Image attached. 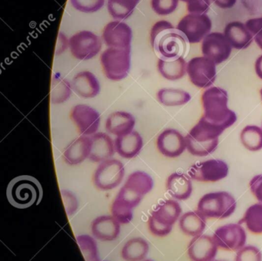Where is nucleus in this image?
<instances>
[{"label":"nucleus","instance_id":"nucleus-15","mask_svg":"<svg viewBox=\"0 0 262 261\" xmlns=\"http://www.w3.org/2000/svg\"><path fill=\"white\" fill-rule=\"evenodd\" d=\"M104 41L110 48L131 49L133 32L131 28L122 21L108 23L103 30Z\"/></svg>","mask_w":262,"mask_h":261},{"label":"nucleus","instance_id":"nucleus-20","mask_svg":"<svg viewBox=\"0 0 262 261\" xmlns=\"http://www.w3.org/2000/svg\"><path fill=\"white\" fill-rule=\"evenodd\" d=\"M91 151L90 159L94 162H102L114 155L115 143L107 134L103 132L94 134L91 137Z\"/></svg>","mask_w":262,"mask_h":261},{"label":"nucleus","instance_id":"nucleus-43","mask_svg":"<svg viewBox=\"0 0 262 261\" xmlns=\"http://www.w3.org/2000/svg\"><path fill=\"white\" fill-rule=\"evenodd\" d=\"M62 200H63L64 206H65L66 212L68 216H72L76 213L79 207L77 198L74 193L70 190H61Z\"/></svg>","mask_w":262,"mask_h":261},{"label":"nucleus","instance_id":"nucleus-37","mask_svg":"<svg viewBox=\"0 0 262 261\" xmlns=\"http://www.w3.org/2000/svg\"><path fill=\"white\" fill-rule=\"evenodd\" d=\"M133 208L124 204L117 198L113 201L111 208L113 216L122 224H127L131 222L133 218Z\"/></svg>","mask_w":262,"mask_h":261},{"label":"nucleus","instance_id":"nucleus-7","mask_svg":"<svg viewBox=\"0 0 262 261\" xmlns=\"http://www.w3.org/2000/svg\"><path fill=\"white\" fill-rule=\"evenodd\" d=\"M211 27L212 23L207 14H188L177 26L189 43L200 42L211 32Z\"/></svg>","mask_w":262,"mask_h":261},{"label":"nucleus","instance_id":"nucleus-34","mask_svg":"<svg viewBox=\"0 0 262 261\" xmlns=\"http://www.w3.org/2000/svg\"><path fill=\"white\" fill-rule=\"evenodd\" d=\"M139 0H108V9L115 19H126L133 14Z\"/></svg>","mask_w":262,"mask_h":261},{"label":"nucleus","instance_id":"nucleus-12","mask_svg":"<svg viewBox=\"0 0 262 261\" xmlns=\"http://www.w3.org/2000/svg\"><path fill=\"white\" fill-rule=\"evenodd\" d=\"M188 173L197 181L215 182L228 176V167L222 160L211 159L196 163L190 167Z\"/></svg>","mask_w":262,"mask_h":261},{"label":"nucleus","instance_id":"nucleus-50","mask_svg":"<svg viewBox=\"0 0 262 261\" xmlns=\"http://www.w3.org/2000/svg\"><path fill=\"white\" fill-rule=\"evenodd\" d=\"M140 261H153V260H151V259H142V260H140Z\"/></svg>","mask_w":262,"mask_h":261},{"label":"nucleus","instance_id":"nucleus-47","mask_svg":"<svg viewBox=\"0 0 262 261\" xmlns=\"http://www.w3.org/2000/svg\"><path fill=\"white\" fill-rule=\"evenodd\" d=\"M216 6L222 9L232 8L237 3V0H211Z\"/></svg>","mask_w":262,"mask_h":261},{"label":"nucleus","instance_id":"nucleus-36","mask_svg":"<svg viewBox=\"0 0 262 261\" xmlns=\"http://www.w3.org/2000/svg\"><path fill=\"white\" fill-rule=\"evenodd\" d=\"M78 245L83 254L85 261L99 260L97 244L90 235H79L76 237Z\"/></svg>","mask_w":262,"mask_h":261},{"label":"nucleus","instance_id":"nucleus-25","mask_svg":"<svg viewBox=\"0 0 262 261\" xmlns=\"http://www.w3.org/2000/svg\"><path fill=\"white\" fill-rule=\"evenodd\" d=\"M166 189L172 198L179 201H185L191 196L192 184L187 175L173 173L167 179Z\"/></svg>","mask_w":262,"mask_h":261},{"label":"nucleus","instance_id":"nucleus-40","mask_svg":"<svg viewBox=\"0 0 262 261\" xmlns=\"http://www.w3.org/2000/svg\"><path fill=\"white\" fill-rule=\"evenodd\" d=\"M75 9L82 12H95L104 6L105 0H70Z\"/></svg>","mask_w":262,"mask_h":261},{"label":"nucleus","instance_id":"nucleus-6","mask_svg":"<svg viewBox=\"0 0 262 261\" xmlns=\"http://www.w3.org/2000/svg\"><path fill=\"white\" fill-rule=\"evenodd\" d=\"M131 49L108 48L101 55L104 73L112 81H120L128 75L131 67Z\"/></svg>","mask_w":262,"mask_h":261},{"label":"nucleus","instance_id":"nucleus-44","mask_svg":"<svg viewBox=\"0 0 262 261\" xmlns=\"http://www.w3.org/2000/svg\"><path fill=\"white\" fill-rule=\"evenodd\" d=\"M148 228L152 234L156 235L157 236H165L171 233L172 230V227L171 226L165 225L162 223L158 221L157 220L155 219L153 216L150 215L148 221Z\"/></svg>","mask_w":262,"mask_h":261},{"label":"nucleus","instance_id":"nucleus-4","mask_svg":"<svg viewBox=\"0 0 262 261\" xmlns=\"http://www.w3.org/2000/svg\"><path fill=\"white\" fill-rule=\"evenodd\" d=\"M42 189L36 178L29 175L16 177L12 180L7 188V198L16 208L24 209L39 203Z\"/></svg>","mask_w":262,"mask_h":261},{"label":"nucleus","instance_id":"nucleus-1","mask_svg":"<svg viewBox=\"0 0 262 261\" xmlns=\"http://www.w3.org/2000/svg\"><path fill=\"white\" fill-rule=\"evenodd\" d=\"M151 44L162 59L181 58L187 50V40L183 34L165 20L158 21L153 26Z\"/></svg>","mask_w":262,"mask_h":261},{"label":"nucleus","instance_id":"nucleus-32","mask_svg":"<svg viewBox=\"0 0 262 261\" xmlns=\"http://www.w3.org/2000/svg\"><path fill=\"white\" fill-rule=\"evenodd\" d=\"M72 93V85L66 78L55 75L51 84L50 97L53 104H61L70 98Z\"/></svg>","mask_w":262,"mask_h":261},{"label":"nucleus","instance_id":"nucleus-41","mask_svg":"<svg viewBox=\"0 0 262 261\" xmlns=\"http://www.w3.org/2000/svg\"><path fill=\"white\" fill-rule=\"evenodd\" d=\"M142 198H143V196L133 191L125 186H123L121 188L117 197H116L118 200L129 206L132 208H135L136 206L139 205V203L142 201Z\"/></svg>","mask_w":262,"mask_h":261},{"label":"nucleus","instance_id":"nucleus-22","mask_svg":"<svg viewBox=\"0 0 262 261\" xmlns=\"http://www.w3.org/2000/svg\"><path fill=\"white\" fill-rule=\"evenodd\" d=\"M143 147V139L139 132L133 130L128 135L117 137L115 149L122 158H132L139 155Z\"/></svg>","mask_w":262,"mask_h":261},{"label":"nucleus","instance_id":"nucleus-19","mask_svg":"<svg viewBox=\"0 0 262 261\" xmlns=\"http://www.w3.org/2000/svg\"><path fill=\"white\" fill-rule=\"evenodd\" d=\"M72 89L82 98H94L100 92V84L94 74L88 71L79 72L72 80Z\"/></svg>","mask_w":262,"mask_h":261},{"label":"nucleus","instance_id":"nucleus-18","mask_svg":"<svg viewBox=\"0 0 262 261\" xmlns=\"http://www.w3.org/2000/svg\"><path fill=\"white\" fill-rule=\"evenodd\" d=\"M93 236L102 241H113L120 233V223L113 216H100L92 223Z\"/></svg>","mask_w":262,"mask_h":261},{"label":"nucleus","instance_id":"nucleus-27","mask_svg":"<svg viewBox=\"0 0 262 261\" xmlns=\"http://www.w3.org/2000/svg\"><path fill=\"white\" fill-rule=\"evenodd\" d=\"M206 219L198 210L184 213L179 219V227L185 234L197 236L202 235L206 227Z\"/></svg>","mask_w":262,"mask_h":261},{"label":"nucleus","instance_id":"nucleus-49","mask_svg":"<svg viewBox=\"0 0 262 261\" xmlns=\"http://www.w3.org/2000/svg\"><path fill=\"white\" fill-rule=\"evenodd\" d=\"M182 2H185L186 3H191V2L194 1V0H181Z\"/></svg>","mask_w":262,"mask_h":261},{"label":"nucleus","instance_id":"nucleus-52","mask_svg":"<svg viewBox=\"0 0 262 261\" xmlns=\"http://www.w3.org/2000/svg\"><path fill=\"white\" fill-rule=\"evenodd\" d=\"M260 97H261V100H262V88H261V89H260Z\"/></svg>","mask_w":262,"mask_h":261},{"label":"nucleus","instance_id":"nucleus-39","mask_svg":"<svg viewBox=\"0 0 262 261\" xmlns=\"http://www.w3.org/2000/svg\"><path fill=\"white\" fill-rule=\"evenodd\" d=\"M151 4L153 10L158 15H166L176 10L179 0H151Z\"/></svg>","mask_w":262,"mask_h":261},{"label":"nucleus","instance_id":"nucleus-24","mask_svg":"<svg viewBox=\"0 0 262 261\" xmlns=\"http://www.w3.org/2000/svg\"><path fill=\"white\" fill-rule=\"evenodd\" d=\"M135 124L136 119L132 114L126 112H116L107 118L105 127L108 132L119 137L133 132Z\"/></svg>","mask_w":262,"mask_h":261},{"label":"nucleus","instance_id":"nucleus-13","mask_svg":"<svg viewBox=\"0 0 262 261\" xmlns=\"http://www.w3.org/2000/svg\"><path fill=\"white\" fill-rule=\"evenodd\" d=\"M231 50L232 46L224 33L211 32L202 40V54L215 64L226 61L231 55Z\"/></svg>","mask_w":262,"mask_h":261},{"label":"nucleus","instance_id":"nucleus-42","mask_svg":"<svg viewBox=\"0 0 262 261\" xmlns=\"http://www.w3.org/2000/svg\"><path fill=\"white\" fill-rule=\"evenodd\" d=\"M245 26L252 34L254 41L262 50V17L250 18L245 23Z\"/></svg>","mask_w":262,"mask_h":261},{"label":"nucleus","instance_id":"nucleus-8","mask_svg":"<svg viewBox=\"0 0 262 261\" xmlns=\"http://www.w3.org/2000/svg\"><path fill=\"white\" fill-rule=\"evenodd\" d=\"M125 167L119 160L108 159L102 161L95 171L93 181L97 188L112 190L119 185L123 180Z\"/></svg>","mask_w":262,"mask_h":261},{"label":"nucleus","instance_id":"nucleus-48","mask_svg":"<svg viewBox=\"0 0 262 261\" xmlns=\"http://www.w3.org/2000/svg\"><path fill=\"white\" fill-rule=\"evenodd\" d=\"M255 72L257 76L262 79V55L255 61Z\"/></svg>","mask_w":262,"mask_h":261},{"label":"nucleus","instance_id":"nucleus-33","mask_svg":"<svg viewBox=\"0 0 262 261\" xmlns=\"http://www.w3.org/2000/svg\"><path fill=\"white\" fill-rule=\"evenodd\" d=\"M247 229L254 234L262 233V204H253L247 209L242 221Z\"/></svg>","mask_w":262,"mask_h":261},{"label":"nucleus","instance_id":"nucleus-45","mask_svg":"<svg viewBox=\"0 0 262 261\" xmlns=\"http://www.w3.org/2000/svg\"><path fill=\"white\" fill-rule=\"evenodd\" d=\"M210 6V0H194L187 3V10L189 13L206 14L209 10Z\"/></svg>","mask_w":262,"mask_h":261},{"label":"nucleus","instance_id":"nucleus-51","mask_svg":"<svg viewBox=\"0 0 262 261\" xmlns=\"http://www.w3.org/2000/svg\"><path fill=\"white\" fill-rule=\"evenodd\" d=\"M212 261H228V260H223V259H214Z\"/></svg>","mask_w":262,"mask_h":261},{"label":"nucleus","instance_id":"nucleus-38","mask_svg":"<svg viewBox=\"0 0 262 261\" xmlns=\"http://www.w3.org/2000/svg\"><path fill=\"white\" fill-rule=\"evenodd\" d=\"M235 261H262L261 251L255 246H245L237 250Z\"/></svg>","mask_w":262,"mask_h":261},{"label":"nucleus","instance_id":"nucleus-31","mask_svg":"<svg viewBox=\"0 0 262 261\" xmlns=\"http://www.w3.org/2000/svg\"><path fill=\"white\" fill-rule=\"evenodd\" d=\"M159 102L165 106H180L186 104L191 100L188 92L181 89H162L158 92Z\"/></svg>","mask_w":262,"mask_h":261},{"label":"nucleus","instance_id":"nucleus-23","mask_svg":"<svg viewBox=\"0 0 262 261\" xmlns=\"http://www.w3.org/2000/svg\"><path fill=\"white\" fill-rule=\"evenodd\" d=\"M91 145V138L79 137L66 149L63 154L64 161L70 165L81 164L90 157Z\"/></svg>","mask_w":262,"mask_h":261},{"label":"nucleus","instance_id":"nucleus-26","mask_svg":"<svg viewBox=\"0 0 262 261\" xmlns=\"http://www.w3.org/2000/svg\"><path fill=\"white\" fill-rule=\"evenodd\" d=\"M181 213L182 207L179 202L174 200H167L151 212V216L165 225L173 227L180 217Z\"/></svg>","mask_w":262,"mask_h":261},{"label":"nucleus","instance_id":"nucleus-35","mask_svg":"<svg viewBox=\"0 0 262 261\" xmlns=\"http://www.w3.org/2000/svg\"><path fill=\"white\" fill-rule=\"evenodd\" d=\"M241 141L245 148L257 151L262 148V128L255 125H248L242 130Z\"/></svg>","mask_w":262,"mask_h":261},{"label":"nucleus","instance_id":"nucleus-5","mask_svg":"<svg viewBox=\"0 0 262 261\" xmlns=\"http://www.w3.org/2000/svg\"><path fill=\"white\" fill-rule=\"evenodd\" d=\"M237 207L235 199L228 192H211L204 195L197 210L206 218L225 219L231 216Z\"/></svg>","mask_w":262,"mask_h":261},{"label":"nucleus","instance_id":"nucleus-3","mask_svg":"<svg viewBox=\"0 0 262 261\" xmlns=\"http://www.w3.org/2000/svg\"><path fill=\"white\" fill-rule=\"evenodd\" d=\"M224 129L201 118L185 136L186 148L194 156L205 157L214 151L219 145V137Z\"/></svg>","mask_w":262,"mask_h":261},{"label":"nucleus","instance_id":"nucleus-9","mask_svg":"<svg viewBox=\"0 0 262 261\" xmlns=\"http://www.w3.org/2000/svg\"><path fill=\"white\" fill-rule=\"evenodd\" d=\"M187 73L194 85L208 89L216 79V64L206 57H194L187 63Z\"/></svg>","mask_w":262,"mask_h":261},{"label":"nucleus","instance_id":"nucleus-21","mask_svg":"<svg viewBox=\"0 0 262 261\" xmlns=\"http://www.w3.org/2000/svg\"><path fill=\"white\" fill-rule=\"evenodd\" d=\"M224 35L232 48L236 49H247L251 44L254 38L245 24L241 21H231L228 23L224 29Z\"/></svg>","mask_w":262,"mask_h":261},{"label":"nucleus","instance_id":"nucleus-29","mask_svg":"<svg viewBox=\"0 0 262 261\" xmlns=\"http://www.w3.org/2000/svg\"><path fill=\"white\" fill-rule=\"evenodd\" d=\"M149 250L148 242L142 237L132 238L122 250V257L126 261H140L146 257Z\"/></svg>","mask_w":262,"mask_h":261},{"label":"nucleus","instance_id":"nucleus-2","mask_svg":"<svg viewBox=\"0 0 262 261\" xmlns=\"http://www.w3.org/2000/svg\"><path fill=\"white\" fill-rule=\"evenodd\" d=\"M228 92L219 87L206 89L202 95L204 114L202 118L225 130L235 123V112L228 108Z\"/></svg>","mask_w":262,"mask_h":261},{"label":"nucleus","instance_id":"nucleus-10","mask_svg":"<svg viewBox=\"0 0 262 261\" xmlns=\"http://www.w3.org/2000/svg\"><path fill=\"white\" fill-rule=\"evenodd\" d=\"M70 50L75 58L89 60L94 58L102 49L100 38L90 31H82L70 38Z\"/></svg>","mask_w":262,"mask_h":261},{"label":"nucleus","instance_id":"nucleus-30","mask_svg":"<svg viewBox=\"0 0 262 261\" xmlns=\"http://www.w3.org/2000/svg\"><path fill=\"white\" fill-rule=\"evenodd\" d=\"M124 186L142 196L151 191L154 186L152 178L144 171H136L128 176Z\"/></svg>","mask_w":262,"mask_h":261},{"label":"nucleus","instance_id":"nucleus-46","mask_svg":"<svg viewBox=\"0 0 262 261\" xmlns=\"http://www.w3.org/2000/svg\"><path fill=\"white\" fill-rule=\"evenodd\" d=\"M249 185L251 193L262 204V175L254 176L250 181Z\"/></svg>","mask_w":262,"mask_h":261},{"label":"nucleus","instance_id":"nucleus-16","mask_svg":"<svg viewBox=\"0 0 262 261\" xmlns=\"http://www.w3.org/2000/svg\"><path fill=\"white\" fill-rule=\"evenodd\" d=\"M217 250L219 247L213 236L202 234L191 240L188 244V254L191 261H212Z\"/></svg>","mask_w":262,"mask_h":261},{"label":"nucleus","instance_id":"nucleus-11","mask_svg":"<svg viewBox=\"0 0 262 261\" xmlns=\"http://www.w3.org/2000/svg\"><path fill=\"white\" fill-rule=\"evenodd\" d=\"M213 238L219 248L237 251L245 247L247 234L245 229L240 224H229L216 229Z\"/></svg>","mask_w":262,"mask_h":261},{"label":"nucleus","instance_id":"nucleus-28","mask_svg":"<svg viewBox=\"0 0 262 261\" xmlns=\"http://www.w3.org/2000/svg\"><path fill=\"white\" fill-rule=\"evenodd\" d=\"M158 69L164 78L171 81H176L182 78L186 73L187 63L183 57L171 60L159 58Z\"/></svg>","mask_w":262,"mask_h":261},{"label":"nucleus","instance_id":"nucleus-14","mask_svg":"<svg viewBox=\"0 0 262 261\" xmlns=\"http://www.w3.org/2000/svg\"><path fill=\"white\" fill-rule=\"evenodd\" d=\"M71 118L76 124L79 133L85 136L94 135L100 124L99 112L87 104L75 106L72 110Z\"/></svg>","mask_w":262,"mask_h":261},{"label":"nucleus","instance_id":"nucleus-17","mask_svg":"<svg viewBox=\"0 0 262 261\" xmlns=\"http://www.w3.org/2000/svg\"><path fill=\"white\" fill-rule=\"evenodd\" d=\"M157 147L164 156L176 158L185 151L186 142L180 132L174 129H166L158 137Z\"/></svg>","mask_w":262,"mask_h":261}]
</instances>
